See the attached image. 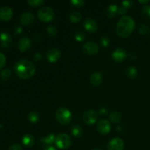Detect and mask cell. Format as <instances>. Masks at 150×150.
I'll use <instances>...</instances> for the list:
<instances>
[{
	"mask_svg": "<svg viewBox=\"0 0 150 150\" xmlns=\"http://www.w3.org/2000/svg\"><path fill=\"white\" fill-rule=\"evenodd\" d=\"M34 40H35L36 42H40V41H41V40H42V38H41L39 35H36L34 37Z\"/></svg>",
	"mask_w": 150,
	"mask_h": 150,
	"instance_id": "ab89813d",
	"label": "cell"
},
{
	"mask_svg": "<svg viewBox=\"0 0 150 150\" xmlns=\"http://www.w3.org/2000/svg\"><path fill=\"white\" fill-rule=\"evenodd\" d=\"M3 127L2 125H0V128H1V127Z\"/></svg>",
	"mask_w": 150,
	"mask_h": 150,
	"instance_id": "bcb514c9",
	"label": "cell"
},
{
	"mask_svg": "<svg viewBox=\"0 0 150 150\" xmlns=\"http://www.w3.org/2000/svg\"><path fill=\"white\" fill-rule=\"evenodd\" d=\"M100 44L104 48H107L110 44V39L107 36H103L100 39Z\"/></svg>",
	"mask_w": 150,
	"mask_h": 150,
	"instance_id": "d6a6232c",
	"label": "cell"
},
{
	"mask_svg": "<svg viewBox=\"0 0 150 150\" xmlns=\"http://www.w3.org/2000/svg\"><path fill=\"white\" fill-rule=\"evenodd\" d=\"M83 27L87 32L90 33H95L98 31V25L96 21L94 20L92 18H87L83 22Z\"/></svg>",
	"mask_w": 150,
	"mask_h": 150,
	"instance_id": "8fae6325",
	"label": "cell"
},
{
	"mask_svg": "<svg viewBox=\"0 0 150 150\" xmlns=\"http://www.w3.org/2000/svg\"><path fill=\"white\" fill-rule=\"evenodd\" d=\"M43 150H58V149H57V148L54 147V146H46V147L44 148Z\"/></svg>",
	"mask_w": 150,
	"mask_h": 150,
	"instance_id": "60d3db41",
	"label": "cell"
},
{
	"mask_svg": "<svg viewBox=\"0 0 150 150\" xmlns=\"http://www.w3.org/2000/svg\"><path fill=\"white\" fill-rule=\"evenodd\" d=\"M13 11L12 8L7 6L0 7V21H7L13 18Z\"/></svg>",
	"mask_w": 150,
	"mask_h": 150,
	"instance_id": "4fadbf2b",
	"label": "cell"
},
{
	"mask_svg": "<svg viewBox=\"0 0 150 150\" xmlns=\"http://www.w3.org/2000/svg\"><path fill=\"white\" fill-rule=\"evenodd\" d=\"M111 123L107 120H101L100 121L98 122V125H97L98 131L103 135L108 134L111 131Z\"/></svg>",
	"mask_w": 150,
	"mask_h": 150,
	"instance_id": "9c48e42d",
	"label": "cell"
},
{
	"mask_svg": "<svg viewBox=\"0 0 150 150\" xmlns=\"http://www.w3.org/2000/svg\"><path fill=\"white\" fill-rule=\"evenodd\" d=\"M89 80L92 86H98L103 82V75L100 72H95L91 75Z\"/></svg>",
	"mask_w": 150,
	"mask_h": 150,
	"instance_id": "ac0fdd59",
	"label": "cell"
},
{
	"mask_svg": "<svg viewBox=\"0 0 150 150\" xmlns=\"http://www.w3.org/2000/svg\"><path fill=\"white\" fill-rule=\"evenodd\" d=\"M127 9L125 8V7H124L123 6H122V7H120V8L118 9V13L122 16H125V15L127 13Z\"/></svg>",
	"mask_w": 150,
	"mask_h": 150,
	"instance_id": "d590c367",
	"label": "cell"
},
{
	"mask_svg": "<svg viewBox=\"0 0 150 150\" xmlns=\"http://www.w3.org/2000/svg\"><path fill=\"white\" fill-rule=\"evenodd\" d=\"M125 74L129 79H136V76H138V70L135 67H133V66H130V67H127V68L126 69Z\"/></svg>",
	"mask_w": 150,
	"mask_h": 150,
	"instance_id": "603a6c76",
	"label": "cell"
},
{
	"mask_svg": "<svg viewBox=\"0 0 150 150\" xmlns=\"http://www.w3.org/2000/svg\"><path fill=\"white\" fill-rule=\"evenodd\" d=\"M22 32H23V29H22L21 26H16V29H15V30H14L15 35H16V36H18V35H21Z\"/></svg>",
	"mask_w": 150,
	"mask_h": 150,
	"instance_id": "74e56055",
	"label": "cell"
},
{
	"mask_svg": "<svg viewBox=\"0 0 150 150\" xmlns=\"http://www.w3.org/2000/svg\"><path fill=\"white\" fill-rule=\"evenodd\" d=\"M35 16L29 12L23 13L20 17V22L23 26H30L35 22Z\"/></svg>",
	"mask_w": 150,
	"mask_h": 150,
	"instance_id": "2e32d148",
	"label": "cell"
},
{
	"mask_svg": "<svg viewBox=\"0 0 150 150\" xmlns=\"http://www.w3.org/2000/svg\"><path fill=\"white\" fill-rule=\"evenodd\" d=\"M70 3H71V4L73 7L81 8V7H83V5L85 4V1L83 0H72L70 1Z\"/></svg>",
	"mask_w": 150,
	"mask_h": 150,
	"instance_id": "1f68e13d",
	"label": "cell"
},
{
	"mask_svg": "<svg viewBox=\"0 0 150 150\" xmlns=\"http://www.w3.org/2000/svg\"><path fill=\"white\" fill-rule=\"evenodd\" d=\"M142 14L145 18L150 20V5L145 4L142 8Z\"/></svg>",
	"mask_w": 150,
	"mask_h": 150,
	"instance_id": "83f0119b",
	"label": "cell"
},
{
	"mask_svg": "<svg viewBox=\"0 0 150 150\" xmlns=\"http://www.w3.org/2000/svg\"><path fill=\"white\" fill-rule=\"evenodd\" d=\"M130 55H135V54L133 52H132L131 54H130ZM136 57H134V56H133V57H131V59H135V58H136Z\"/></svg>",
	"mask_w": 150,
	"mask_h": 150,
	"instance_id": "ee69618b",
	"label": "cell"
},
{
	"mask_svg": "<svg viewBox=\"0 0 150 150\" xmlns=\"http://www.w3.org/2000/svg\"><path fill=\"white\" fill-rule=\"evenodd\" d=\"M33 58H34V59H35V61H37V62L41 61V60H42V54H40V53H36V54H35L33 55Z\"/></svg>",
	"mask_w": 150,
	"mask_h": 150,
	"instance_id": "f35d334b",
	"label": "cell"
},
{
	"mask_svg": "<svg viewBox=\"0 0 150 150\" xmlns=\"http://www.w3.org/2000/svg\"><path fill=\"white\" fill-rule=\"evenodd\" d=\"M46 32L49 37H55L57 34V28L53 25H50L47 27Z\"/></svg>",
	"mask_w": 150,
	"mask_h": 150,
	"instance_id": "f1b7e54d",
	"label": "cell"
},
{
	"mask_svg": "<svg viewBox=\"0 0 150 150\" xmlns=\"http://www.w3.org/2000/svg\"><path fill=\"white\" fill-rule=\"evenodd\" d=\"M82 51L87 55H95L99 51V46L96 42L89 41L83 44L82 46Z\"/></svg>",
	"mask_w": 150,
	"mask_h": 150,
	"instance_id": "8992f818",
	"label": "cell"
},
{
	"mask_svg": "<svg viewBox=\"0 0 150 150\" xmlns=\"http://www.w3.org/2000/svg\"><path fill=\"white\" fill-rule=\"evenodd\" d=\"M35 137H34L32 134L27 133V134H25L24 136L22 137V144H23L26 147H32V146L35 144Z\"/></svg>",
	"mask_w": 150,
	"mask_h": 150,
	"instance_id": "ffe728a7",
	"label": "cell"
},
{
	"mask_svg": "<svg viewBox=\"0 0 150 150\" xmlns=\"http://www.w3.org/2000/svg\"><path fill=\"white\" fill-rule=\"evenodd\" d=\"M72 141L71 138L67 133H59L56 137L55 144L59 149H67L71 146Z\"/></svg>",
	"mask_w": 150,
	"mask_h": 150,
	"instance_id": "5b68a950",
	"label": "cell"
},
{
	"mask_svg": "<svg viewBox=\"0 0 150 150\" xmlns=\"http://www.w3.org/2000/svg\"><path fill=\"white\" fill-rule=\"evenodd\" d=\"M56 119L57 122L63 125H68L72 120V114L69 109L64 107L58 108L56 111Z\"/></svg>",
	"mask_w": 150,
	"mask_h": 150,
	"instance_id": "3957f363",
	"label": "cell"
},
{
	"mask_svg": "<svg viewBox=\"0 0 150 150\" xmlns=\"http://www.w3.org/2000/svg\"><path fill=\"white\" fill-rule=\"evenodd\" d=\"M12 45V37L10 33L3 32L0 34V45L3 48H8Z\"/></svg>",
	"mask_w": 150,
	"mask_h": 150,
	"instance_id": "5bb4252c",
	"label": "cell"
},
{
	"mask_svg": "<svg viewBox=\"0 0 150 150\" xmlns=\"http://www.w3.org/2000/svg\"><path fill=\"white\" fill-rule=\"evenodd\" d=\"M27 4H29L31 7H40L44 4L43 0H28Z\"/></svg>",
	"mask_w": 150,
	"mask_h": 150,
	"instance_id": "4dcf8cb0",
	"label": "cell"
},
{
	"mask_svg": "<svg viewBox=\"0 0 150 150\" xmlns=\"http://www.w3.org/2000/svg\"><path fill=\"white\" fill-rule=\"evenodd\" d=\"M61 57V51L58 48H53L48 50L46 53V58L51 63H55Z\"/></svg>",
	"mask_w": 150,
	"mask_h": 150,
	"instance_id": "7c38bea8",
	"label": "cell"
},
{
	"mask_svg": "<svg viewBox=\"0 0 150 150\" xmlns=\"http://www.w3.org/2000/svg\"><path fill=\"white\" fill-rule=\"evenodd\" d=\"M93 150H103L102 149H93Z\"/></svg>",
	"mask_w": 150,
	"mask_h": 150,
	"instance_id": "f6af8a7d",
	"label": "cell"
},
{
	"mask_svg": "<svg viewBox=\"0 0 150 150\" xmlns=\"http://www.w3.org/2000/svg\"><path fill=\"white\" fill-rule=\"evenodd\" d=\"M38 17L41 21L42 22H50L54 18L55 14L52 8L48 6L42 7L38 10Z\"/></svg>",
	"mask_w": 150,
	"mask_h": 150,
	"instance_id": "277c9868",
	"label": "cell"
},
{
	"mask_svg": "<svg viewBox=\"0 0 150 150\" xmlns=\"http://www.w3.org/2000/svg\"><path fill=\"white\" fill-rule=\"evenodd\" d=\"M127 53L123 48H118L112 53V59L117 62H121L127 58Z\"/></svg>",
	"mask_w": 150,
	"mask_h": 150,
	"instance_id": "9a60e30c",
	"label": "cell"
},
{
	"mask_svg": "<svg viewBox=\"0 0 150 150\" xmlns=\"http://www.w3.org/2000/svg\"><path fill=\"white\" fill-rule=\"evenodd\" d=\"M14 71L16 76L22 79H28L35 75L36 67L31 61L27 59H21L14 64Z\"/></svg>",
	"mask_w": 150,
	"mask_h": 150,
	"instance_id": "6da1fadb",
	"label": "cell"
},
{
	"mask_svg": "<svg viewBox=\"0 0 150 150\" xmlns=\"http://www.w3.org/2000/svg\"><path fill=\"white\" fill-rule=\"evenodd\" d=\"M122 6H123L125 8L129 9L130 7H132V6L133 5V1H130V0H125V1H122Z\"/></svg>",
	"mask_w": 150,
	"mask_h": 150,
	"instance_id": "836d02e7",
	"label": "cell"
},
{
	"mask_svg": "<svg viewBox=\"0 0 150 150\" xmlns=\"http://www.w3.org/2000/svg\"><path fill=\"white\" fill-rule=\"evenodd\" d=\"M70 132H71L72 135L74 137L76 138L81 137L82 135H83L82 127L81 126L78 125H72L71 128H70Z\"/></svg>",
	"mask_w": 150,
	"mask_h": 150,
	"instance_id": "44dd1931",
	"label": "cell"
},
{
	"mask_svg": "<svg viewBox=\"0 0 150 150\" xmlns=\"http://www.w3.org/2000/svg\"><path fill=\"white\" fill-rule=\"evenodd\" d=\"M6 62V57L2 53L0 52V70L4 67Z\"/></svg>",
	"mask_w": 150,
	"mask_h": 150,
	"instance_id": "e575fe53",
	"label": "cell"
},
{
	"mask_svg": "<svg viewBox=\"0 0 150 150\" xmlns=\"http://www.w3.org/2000/svg\"><path fill=\"white\" fill-rule=\"evenodd\" d=\"M107 111H108L107 108H104V107H103V108H101L100 109V114H106Z\"/></svg>",
	"mask_w": 150,
	"mask_h": 150,
	"instance_id": "b9f144b4",
	"label": "cell"
},
{
	"mask_svg": "<svg viewBox=\"0 0 150 150\" xmlns=\"http://www.w3.org/2000/svg\"><path fill=\"white\" fill-rule=\"evenodd\" d=\"M12 76V71L10 69L5 68L2 70L0 73V78L1 80L3 81H7L10 79Z\"/></svg>",
	"mask_w": 150,
	"mask_h": 150,
	"instance_id": "d4e9b609",
	"label": "cell"
},
{
	"mask_svg": "<svg viewBox=\"0 0 150 150\" xmlns=\"http://www.w3.org/2000/svg\"><path fill=\"white\" fill-rule=\"evenodd\" d=\"M8 150H23L21 148V146L19 144H13L11 146H10Z\"/></svg>",
	"mask_w": 150,
	"mask_h": 150,
	"instance_id": "8d00e7d4",
	"label": "cell"
},
{
	"mask_svg": "<svg viewBox=\"0 0 150 150\" xmlns=\"http://www.w3.org/2000/svg\"><path fill=\"white\" fill-rule=\"evenodd\" d=\"M139 2L141 3V4H147V3L149 2V0H146V1H142V0H139Z\"/></svg>",
	"mask_w": 150,
	"mask_h": 150,
	"instance_id": "7bdbcfd3",
	"label": "cell"
},
{
	"mask_svg": "<svg viewBox=\"0 0 150 150\" xmlns=\"http://www.w3.org/2000/svg\"><path fill=\"white\" fill-rule=\"evenodd\" d=\"M110 120L114 123H120L122 121V115L117 111H114L110 114Z\"/></svg>",
	"mask_w": 150,
	"mask_h": 150,
	"instance_id": "484cf974",
	"label": "cell"
},
{
	"mask_svg": "<svg viewBox=\"0 0 150 150\" xmlns=\"http://www.w3.org/2000/svg\"><path fill=\"white\" fill-rule=\"evenodd\" d=\"M28 120L32 124H36L39 122L40 120V116L38 114V113H37L36 111H31L27 115Z\"/></svg>",
	"mask_w": 150,
	"mask_h": 150,
	"instance_id": "cb8c5ba5",
	"label": "cell"
},
{
	"mask_svg": "<svg viewBox=\"0 0 150 150\" xmlns=\"http://www.w3.org/2000/svg\"><path fill=\"white\" fill-rule=\"evenodd\" d=\"M118 6L116 4H111L108 6L105 15L108 18H114L118 13Z\"/></svg>",
	"mask_w": 150,
	"mask_h": 150,
	"instance_id": "d6986e66",
	"label": "cell"
},
{
	"mask_svg": "<svg viewBox=\"0 0 150 150\" xmlns=\"http://www.w3.org/2000/svg\"><path fill=\"white\" fill-rule=\"evenodd\" d=\"M74 38L78 42H83L86 38V35H85L84 32H83L82 31H78L75 33Z\"/></svg>",
	"mask_w": 150,
	"mask_h": 150,
	"instance_id": "f546056e",
	"label": "cell"
},
{
	"mask_svg": "<svg viewBox=\"0 0 150 150\" xmlns=\"http://www.w3.org/2000/svg\"><path fill=\"white\" fill-rule=\"evenodd\" d=\"M56 137L57 136H55V134L54 133H51V134H48V136H44V137H42L41 139H40L39 140V144L42 146H51L52 144L55 143Z\"/></svg>",
	"mask_w": 150,
	"mask_h": 150,
	"instance_id": "e0dca14e",
	"label": "cell"
},
{
	"mask_svg": "<svg viewBox=\"0 0 150 150\" xmlns=\"http://www.w3.org/2000/svg\"><path fill=\"white\" fill-rule=\"evenodd\" d=\"M83 120L87 125H92L98 120V114L95 110H88L83 114Z\"/></svg>",
	"mask_w": 150,
	"mask_h": 150,
	"instance_id": "52a82bcc",
	"label": "cell"
},
{
	"mask_svg": "<svg viewBox=\"0 0 150 150\" xmlns=\"http://www.w3.org/2000/svg\"><path fill=\"white\" fill-rule=\"evenodd\" d=\"M136 22L131 16H125L120 18L116 27V32L120 38H127L133 33Z\"/></svg>",
	"mask_w": 150,
	"mask_h": 150,
	"instance_id": "7a4b0ae2",
	"label": "cell"
},
{
	"mask_svg": "<svg viewBox=\"0 0 150 150\" xmlns=\"http://www.w3.org/2000/svg\"><path fill=\"white\" fill-rule=\"evenodd\" d=\"M138 31H139V33L142 35L144 36H146V35H149V29L146 25L142 23V24L139 25V28H138Z\"/></svg>",
	"mask_w": 150,
	"mask_h": 150,
	"instance_id": "4316f807",
	"label": "cell"
},
{
	"mask_svg": "<svg viewBox=\"0 0 150 150\" xmlns=\"http://www.w3.org/2000/svg\"><path fill=\"white\" fill-rule=\"evenodd\" d=\"M82 16L80 13L73 11L69 14V20L73 23H78L81 21Z\"/></svg>",
	"mask_w": 150,
	"mask_h": 150,
	"instance_id": "7402d4cb",
	"label": "cell"
},
{
	"mask_svg": "<svg viewBox=\"0 0 150 150\" xmlns=\"http://www.w3.org/2000/svg\"><path fill=\"white\" fill-rule=\"evenodd\" d=\"M31 47H32V41L30 38L27 37L21 38L18 42V48L21 52H26L30 49Z\"/></svg>",
	"mask_w": 150,
	"mask_h": 150,
	"instance_id": "30bf717a",
	"label": "cell"
},
{
	"mask_svg": "<svg viewBox=\"0 0 150 150\" xmlns=\"http://www.w3.org/2000/svg\"><path fill=\"white\" fill-rule=\"evenodd\" d=\"M124 146L125 144L122 139L120 138H114L108 142L107 149L108 150H123Z\"/></svg>",
	"mask_w": 150,
	"mask_h": 150,
	"instance_id": "ba28073f",
	"label": "cell"
}]
</instances>
